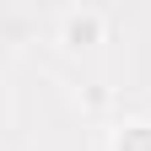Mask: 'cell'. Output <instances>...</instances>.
Segmentation results:
<instances>
[{
    "label": "cell",
    "instance_id": "1",
    "mask_svg": "<svg viewBox=\"0 0 151 151\" xmlns=\"http://www.w3.org/2000/svg\"><path fill=\"white\" fill-rule=\"evenodd\" d=\"M65 32H70V43H92V38H97V22H92V16H76Z\"/></svg>",
    "mask_w": 151,
    "mask_h": 151
},
{
    "label": "cell",
    "instance_id": "2",
    "mask_svg": "<svg viewBox=\"0 0 151 151\" xmlns=\"http://www.w3.org/2000/svg\"><path fill=\"white\" fill-rule=\"evenodd\" d=\"M119 151H151V129H146V124H140V129H124Z\"/></svg>",
    "mask_w": 151,
    "mask_h": 151
}]
</instances>
